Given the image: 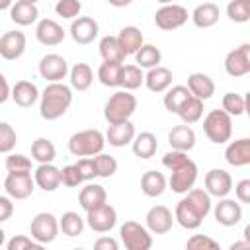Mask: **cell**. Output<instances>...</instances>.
<instances>
[{
    "instance_id": "obj_1",
    "label": "cell",
    "mask_w": 250,
    "mask_h": 250,
    "mask_svg": "<svg viewBox=\"0 0 250 250\" xmlns=\"http://www.w3.org/2000/svg\"><path fill=\"white\" fill-rule=\"evenodd\" d=\"M211 207H213L211 195L205 189L191 188L176 203L174 221H178V225L188 229V230H195V229L201 227L203 219L211 213Z\"/></svg>"
},
{
    "instance_id": "obj_2",
    "label": "cell",
    "mask_w": 250,
    "mask_h": 250,
    "mask_svg": "<svg viewBox=\"0 0 250 250\" xmlns=\"http://www.w3.org/2000/svg\"><path fill=\"white\" fill-rule=\"evenodd\" d=\"M162 166L168 168L170 180L168 186L174 193H186L188 189H191L197 182V164L188 156V152L182 150H168L162 156Z\"/></svg>"
},
{
    "instance_id": "obj_3",
    "label": "cell",
    "mask_w": 250,
    "mask_h": 250,
    "mask_svg": "<svg viewBox=\"0 0 250 250\" xmlns=\"http://www.w3.org/2000/svg\"><path fill=\"white\" fill-rule=\"evenodd\" d=\"M72 104V88L62 82H49L39 94V115L45 121H55L66 113Z\"/></svg>"
},
{
    "instance_id": "obj_4",
    "label": "cell",
    "mask_w": 250,
    "mask_h": 250,
    "mask_svg": "<svg viewBox=\"0 0 250 250\" xmlns=\"http://www.w3.org/2000/svg\"><path fill=\"white\" fill-rule=\"evenodd\" d=\"M135 109H137V98L129 90H117L107 98L104 105V117L109 125H113L131 119Z\"/></svg>"
},
{
    "instance_id": "obj_5",
    "label": "cell",
    "mask_w": 250,
    "mask_h": 250,
    "mask_svg": "<svg viewBox=\"0 0 250 250\" xmlns=\"http://www.w3.org/2000/svg\"><path fill=\"white\" fill-rule=\"evenodd\" d=\"M105 146V135L98 129H84L68 139V152L72 156H96Z\"/></svg>"
},
{
    "instance_id": "obj_6",
    "label": "cell",
    "mask_w": 250,
    "mask_h": 250,
    "mask_svg": "<svg viewBox=\"0 0 250 250\" xmlns=\"http://www.w3.org/2000/svg\"><path fill=\"white\" fill-rule=\"evenodd\" d=\"M203 133L215 145H225L232 137V117L225 109H211L203 117Z\"/></svg>"
},
{
    "instance_id": "obj_7",
    "label": "cell",
    "mask_w": 250,
    "mask_h": 250,
    "mask_svg": "<svg viewBox=\"0 0 250 250\" xmlns=\"http://www.w3.org/2000/svg\"><path fill=\"white\" fill-rule=\"evenodd\" d=\"M119 238L127 250H148L152 246V234L137 221H125L119 229Z\"/></svg>"
},
{
    "instance_id": "obj_8",
    "label": "cell",
    "mask_w": 250,
    "mask_h": 250,
    "mask_svg": "<svg viewBox=\"0 0 250 250\" xmlns=\"http://www.w3.org/2000/svg\"><path fill=\"white\" fill-rule=\"evenodd\" d=\"M29 232L39 244H49L59 236V219L49 211H41L31 219Z\"/></svg>"
},
{
    "instance_id": "obj_9",
    "label": "cell",
    "mask_w": 250,
    "mask_h": 250,
    "mask_svg": "<svg viewBox=\"0 0 250 250\" xmlns=\"http://www.w3.org/2000/svg\"><path fill=\"white\" fill-rule=\"evenodd\" d=\"M189 14L184 6L180 4H162L156 14H154V23L156 27H160L162 31H172V29H178L182 27L186 21H188Z\"/></svg>"
},
{
    "instance_id": "obj_10",
    "label": "cell",
    "mask_w": 250,
    "mask_h": 250,
    "mask_svg": "<svg viewBox=\"0 0 250 250\" xmlns=\"http://www.w3.org/2000/svg\"><path fill=\"white\" fill-rule=\"evenodd\" d=\"M4 189L12 199H27L35 189V180L31 172H8Z\"/></svg>"
},
{
    "instance_id": "obj_11",
    "label": "cell",
    "mask_w": 250,
    "mask_h": 250,
    "mask_svg": "<svg viewBox=\"0 0 250 250\" xmlns=\"http://www.w3.org/2000/svg\"><path fill=\"white\" fill-rule=\"evenodd\" d=\"M84 221L94 232H109L117 223V211L109 203H104L100 207H94V209L86 211Z\"/></svg>"
},
{
    "instance_id": "obj_12",
    "label": "cell",
    "mask_w": 250,
    "mask_h": 250,
    "mask_svg": "<svg viewBox=\"0 0 250 250\" xmlns=\"http://www.w3.org/2000/svg\"><path fill=\"white\" fill-rule=\"evenodd\" d=\"M225 70L232 78H240V76H246L250 72V45L248 43H242L240 47L227 53Z\"/></svg>"
},
{
    "instance_id": "obj_13",
    "label": "cell",
    "mask_w": 250,
    "mask_h": 250,
    "mask_svg": "<svg viewBox=\"0 0 250 250\" xmlns=\"http://www.w3.org/2000/svg\"><path fill=\"white\" fill-rule=\"evenodd\" d=\"M68 70H70L68 62L62 55L49 53V55L41 57V61H39V74L47 82H61L62 78H66Z\"/></svg>"
},
{
    "instance_id": "obj_14",
    "label": "cell",
    "mask_w": 250,
    "mask_h": 250,
    "mask_svg": "<svg viewBox=\"0 0 250 250\" xmlns=\"http://www.w3.org/2000/svg\"><path fill=\"white\" fill-rule=\"evenodd\" d=\"M213 209V215H215V221L223 227H234L240 223L242 219V205L236 201V199H230V197H219V203Z\"/></svg>"
},
{
    "instance_id": "obj_15",
    "label": "cell",
    "mask_w": 250,
    "mask_h": 250,
    "mask_svg": "<svg viewBox=\"0 0 250 250\" xmlns=\"http://www.w3.org/2000/svg\"><path fill=\"white\" fill-rule=\"evenodd\" d=\"M145 223L150 234H166L174 225V215L166 205H154L146 211Z\"/></svg>"
},
{
    "instance_id": "obj_16",
    "label": "cell",
    "mask_w": 250,
    "mask_h": 250,
    "mask_svg": "<svg viewBox=\"0 0 250 250\" xmlns=\"http://www.w3.org/2000/svg\"><path fill=\"white\" fill-rule=\"evenodd\" d=\"M100 33V27H98V21L90 16H78L72 20L70 23V37L74 43L78 45H88L92 43Z\"/></svg>"
},
{
    "instance_id": "obj_17",
    "label": "cell",
    "mask_w": 250,
    "mask_h": 250,
    "mask_svg": "<svg viewBox=\"0 0 250 250\" xmlns=\"http://www.w3.org/2000/svg\"><path fill=\"white\" fill-rule=\"evenodd\" d=\"M25 45H27V39L23 31H18V29L6 31L0 37V57L6 61H16L25 53Z\"/></svg>"
},
{
    "instance_id": "obj_18",
    "label": "cell",
    "mask_w": 250,
    "mask_h": 250,
    "mask_svg": "<svg viewBox=\"0 0 250 250\" xmlns=\"http://www.w3.org/2000/svg\"><path fill=\"white\" fill-rule=\"evenodd\" d=\"M232 189V178L223 168H213L205 174V191L211 197H225Z\"/></svg>"
},
{
    "instance_id": "obj_19",
    "label": "cell",
    "mask_w": 250,
    "mask_h": 250,
    "mask_svg": "<svg viewBox=\"0 0 250 250\" xmlns=\"http://www.w3.org/2000/svg\"><path fill=\"white\" fill-rule=\"evenodd\" d=\"M35 37L41 45H47V47H55L59 43H62L64 39V29L62 25H59L55 20L51 18H43L39 20L37 27H35Z\"/></svg>"
},
{
    "instance_id": "obj_20",
    "label": "cell",
    "mask_w": 250,
    "mask_h": 250,
    "mask_svg": "<svg viewBox=\"0 0 250 250\" xmlns=\"http://www.w3.org/2000/svg\"><path fill=\"white\" fill-rule=\"evenodd\" d=\"M225 160L234 168L248 166L250 164V139L242 137V139L230 141L225 148Z\"/></svg>"
},
{
    "instance_id": "obj_21",
    "label": "cell",
    "mask_w": 250,
    "mask_h": 250,
    "mask_svg": "<svg viewBox=\"0 0 250 250\" xmlns=\"http://www.w3.org/2000/svg\"><path fill=\"white\" fill-rule=\"evenodd\" d=\"M33 180H35V186L41 188L43 191H55L61 186V170L53 162L39 164L33 172Z\"/></svg>"
},
{
    "instance_id": "obj_22",
    "label": "cell",
    "mask_w": 250,
    "mask_h": 250,
    "mask_svg": "<svg viewBox=\"0 0 250 250\" xmlns=\"http://www.w3.org/2000/svg\"><path fill=\"white\" fill-rule=\"evenodd\" d=\"M135 125L131 123V119L127 121H121V123H113L107 127V133H105V143H109L111 146H127L131 145L133 137H135Z\"/></svg>"
},
{
    "instance_id": "obj_23",
    "label": "cell",
    "mask_w": 250,
    "mask_h": 250,
    "mask_svg": "<svg viewBox=\"0 0 250 250\" xmlns=\"http://www.w3.org/2000/svg\"><path fill=\"white\" fill-rule=\"evenodd\" d=\"M172 70L158 64V66H152L146 70L145 74V86L154 92V94H160V92H166L170 86H172Z\"/></svg>"
},
{
    "instance_id": "obj_24",
    "label": "cell",
    "mask_w": 250,
    "mask_h": 250,
    "mask_svg": "<svg viewBox=\"0 0 250 250\" xmlns=\"http://www.w3.org/2000/svg\"><path fill=\"white\" fill-rule=\"evenodd\" d=\"M168 143L174 150H182V152H189L195 146V131L184 123V125H176L170 129L168 133Z\"/></svg>"
},
{
    "instance_id": "obj_25",
    "label": "cell",
    "mask_w": 250,
    "mask_h": 250,
    "mask_svg": "<svg viewBox=\"0 0 250 250\" xmlns=\"http://www.w3.org/2000/svg\"><path fill=\"white\" fill-rule=\"evenodd\" d=\"M188 90H189L191 96H195V98H199V100L205 102V100L213 98V94H215V82L205 72H191L188 76Z\"/></svg>"
},
{
    "instance_id": "obj_26",
    "label": "cell",
    "mask_w": 250,
    "mask_h": 250,
    "mask_svg": "<svg viewBox=\"0 0 250 250\" xmlns=\"http://www.w3.org/2000/svg\"><path fill=\"white\" fill-rule=\"evenodd\" d=\"M10 98L16 102V105L20 107H31L37 100H39V90L31 80H18L12 86Z\"/></svg>"
},
{
    "instance_id": "obj_27",
    "label": "cell",
    "mask_w": 250,
    "mask_h": 250,
    "mask_svg": "<svg viewBox=\"0 0 250 250\" xmlns=\"http://www.w3.org/2000/svg\"><path fill=\"white\" fill-rule=\"evenodd\" d=\"M78 203L84 211H90L94 207H100L107 203V191L100 184H86L78 193Z\"/></svg>"
},
{
    "instance_id": "obj_28",
    "label": "cell",
    "mask_w": 250,
    "mask_h": 250,
    "mask_svg": "<svg viewBox=\"0 0 250 250\" xmlns=\"http://www.w3.org/2000/svg\"><path fill=\"white\" fill-rule=\"evenodd\" d=\"M219 16H221L219 6L213 4V2H203V4L195 6V10L189 14L193 25H195V27H201V29L213 27V25L219 21Z\"/></svg>"
},
{
    "instance_id": "obj_29",
    "label": "cell",
    "mask_w": 250,
    "mask_h": 250,
    "mask_svg": "<svg viewBox=\"0 0 250 250\" xmlns=\"http://www.w3.org/2000/svg\"><path fill=\"white\" fill-rule=\"evenodd\" d=\"M131 146H133V154L135 156L146 160V158H152L156 154V150H158V139L150 131H141L139 135L133 137Z\"/></svg>"
},
{
    "instance_id": "obj_30",
    "label": "cell",
    "mask_w": 250,
    "mask_h": 250,
    "mask_svg": "<svg viewBox=\"0 0 250 250\" xmlns=\"http://www.w3.org/2000/svg\"><path fill=\"white\" fill-rule=\"evenodd\" d=\"M166 188H168V180L158 170H146L141 176V191L146 197H158L164 193Z\"/></svg>"
},
{
    "instance_id": "obj_31",
    "label": "cell",
    "mask_w": 250,
    "mask_h": 250,
    "mask_svg": "<svg viewBox=\"0 0 250 250\" xmlns=\"http://www.w3.org/2000/svg\"><path fill=\"white\" fill-rule=\"evenodd\" d=\"M100 55L105 62H123L127 57L117 35H104L100 39Z\"/></svg>"
},
{
    "instance_id": "obj_32",
    "label": "cell",
    "mask_w": 250,
    "mask_h": 250,
    "mask_svg": "<svg viewBox=\"0 0 250 250\" xmlns=\"http://www.w3.org/2000/svg\"><path fill=\"white\" fill-rule=\"evenodd\" d=\"M68 78H70V88H74L78 92H84L94 82V70L88 62H76L68 70Z\"/></svg>"
},
{
    "instance_id": "obj_33",
    "label": "cell",
    "mask_w": 250,
    "mask_h": 250,
    "mask_svg": "<svg viewBox=\"0 0 250 250\" xmlns=\"http://www.w3.org/2000/svg\"><path fill=\"white\" fill-rule=\"evenodd\" d=\"M117 39H119V43H121V47H123V51L127 55H135L143 47V43H145V37H143L141 29L137 25L121 27V31L117 33Z\"/></svg>"
},
{
    "instance_id": "obj_34",
    "label": "cell",
    "mask_w": 250,
    "mask_h": 250,
    "mask_svg": "<svg viewBox=\"0 0 250 250\" xmlns=\"http://www.w3.org/2000/svg\"><path fill=\"white\" fill-rule=\"evenodd\" d=\"M10 18L18 25H31L39 18V10L35 4H25V2H16L10 8Z\"/></svg>"
},
{
    "instance_id": "obj_35",
    "label": "cell",
    "mask_w": 250,
    "mask_h": 250,
    "mask_svg": "<svg viewBox=\"0 0 250 250\" xmlns=\"http://www.w3.org/2000/svg\"><path fill=\"white\" fill-rule=\"evenodd\" d=\"M176 115H178L184 123H188V125L197 123V121L201 119V115H203V100H199V98H195V96H189V98L180 105V109H178Z\"/></svg>"
},
{
    "instance_id": "obj_36",
    "label": "cell",
    "mask_w": 250,
    "mask_h": 250,
    "mask_svg": "<svg viewBox=\"0 0 250 250\" xmlns=\"http://www.w3.org/2000/svg\"><path fill=\"white\" fill-rule=\"evenodd\" d=\"M31 158L37 162V164H47V162H53L57 158V148L55 145L45 139V137H39L31 143Z\"/></svg>"
},
{
    "instance_id": "obj_37",
    "label": "cell",
    "mask_w": 250,
    "mask_h": 250,
    "mask_svg": "<svg viewBox=\"0 0 250 250\" xmlns=\"http://www.w3.org/2000/svg\"><path fill=\"white\" fill-rule=\"evenodd\" d=\"M162 61V53L158 47L150 45V43H143V47L135 53V64L141 66V68H152V66H158Z\"/></svg>"
},
{
    "instance_id": "obj_38",
    "label": "cell",
    "mask_w": 250,
    "mask_h": 250,
    "mask_svg": "<svg viewBox=\"0 0 250 250\" xmlns=\"http://www.w3.org/2000/svg\"><path fill=\"white\" fill-rule=\"evenodd\" d=\"M121 66L123 62H102L98 68V80L107 88H119L121 84Z\"/></svg>"
},
{
    "instance_id": "obj_39",
    "label": "cell",
    "mask_w": 250,
    "mask_h": 250,
    "mask_svg": "<svg viewBox=\"0 0 250 250\" xmlns=\"http://www.w3.org/2000/svg\"><path fill=\"white\" fill-rule=\"evenodd\" d=\"M143 84H145V72L141 66H137V64H123L121 66V84L119 86L123 90L133 92V90L141 88Z\"/></svg>"
},
{
    "instance_id": "obj_40",
    "label": "cell",
    "mask_w": 250,
    "mask_h": 250,
    "mask_svg": "<svg viewBox=\"0 0 250 250\" xmlns=\"http://www.w3.org/2000/svg\"><path fill=\"white\" fill-rule=\"evenodd\" d=\"M84 225H86V221H84L76 211H66V213H62V217L59 219V230H61L64 236H70V238L82 234Z\"/></svg>"
},
{
    "instance_id": "obj_41",
    "label": "cell",
    "mask_w": 250,
    "mask_h": 250,
    "mask_svg": "<svg viewBox=\"0 0 250 250\" xmlns=\"http://www.w3.org/2000/svg\"><path fill=\"white\" fill-rule=\"evenodd\" d=\"M189 96H191V94H189L188 86H184V84H176V86H170V88L166 90L162 102H164V107H166L170 113H178L180 105H182Z\"/></svg>"
},
{
    "instance_id": "obj_42",
    "label": "cell",
    "mask_w": 250,
    "mask_h": 250,
    "mask_svg": "<svg viewBox=\"0 0 250 250\" xmlns=\"http://www.w3.org/2000/svg\"><path fill=\"white\" fill-rule=\"evenodd\" d=\"M227 16L234 23H246L250 20V0H230L227 4Z\"/></svg>"
},
{
    "instance_id": "obj_43",
    "label": "cell",
    "mask_w": 250,
    "mask_h": 250,
    "mask_svg": "<svg viewBox=\"0 0 250 250\" xmlns=\"http://www.w3.org/2000/svg\"><path fill=\"white\" fill-rule=\"evenodd\" d=\"M223 109L230 117H238L246 111V98L242 94H236V92H227L223 96Z\"/></svg>"
},
{
    "instance_id": "obj_44",
    "label": "cell",
    "mask_w": 250,
    "mask_h": 250,
    "mask_svg": "<svg viewBox=\"0 0 250 250\" xmlns=\"http://www.w3.org/2000/svg\"><path fill=\"white\" fill-rule=\"evenodd\" d=\"M96 168H98V178H111L117 172V160L111 154H105L104 150L94 156Z\"/></svg>"
},
{
    "instance_id": "obj_45",
    "label": "cell",
    "mask_w": 250,
    "mask_h": 250,
    "mask_svg": "<svg viewBox=\"0 0 250 250\" xmlns=\"http://www.w3.org/2000/svg\"><path fill=\"white\" fill-rule=\"evenodd\" d=\"M16 143H18L16 129L10 123L0 121V152H4V154L12 152L14 146H16Z\"/></svg>"
},
{
    "instance_id": "obj_46",
    "label": "cell",
    "mask_w": 250,
    "mask_h": 250,
    "mask_svg": "<svg viewBox=\"0 0 250 250\" xmlns=\"http://www.w3.org/2000/svg\"><path fill=\"white\" fill-rule=\"evenodd\" d=\"M82 10V2L80 0H57L55 4V12L57 16L64 18V20H74L80 16Z\"/></svg>"
},
{
    "instance_id": "obj_47",
    "label": "cell",
    "mask_w": 250,
    "mask_h": 250,
    "mask_svg": "<svg viewBox=\"0 0 250 250\" xmlns=\"http://www.w3.org/2000/svg\"><path fill=\"white\" fill-rule=\"evenodd\" d=\"M4 166L8 172H31V160L20 152H8Z\"/></svg>"
},
{
    "instance_id": "obj_48",
    "label": "cell",
    "mask_w": 250,
    "mask_h": 250,
    "mask_svg": "<svg viewBox=\"0 0 250 250\" xmlns=\"http://www.w3.org/2000/svg\"><path fill=\"white\" fill-rule=\"evenodd\" d=\"M6 248H8V250H41L43 244H39V242L33 240L31 236L16 234V236H12V238L6 242Z\"/></svg>"
},
{
    "instance_id": "obj_49",
    "label": "cell",
    "mask_w": 250,
    "mask_h": 250,
    "mask_svg": "<svg viewBox=\"0 0 250 250\" xmlns=\"http://www.w3.org/2000/svg\"><path fill=\"white\" fill-rule=\"evenodd\" d=\"M186 248H189V250H219V242L207 234H193L191 238H188Z\"/></svg>"
},
{
    "instance_id": "obj_50",
    "label": "cell",
    "mask_w": 250,
    "mask_h": 250,
    "mask_svg": "<svg viewBox=\"0 0 250 250\" xmlns=\"http://www.w3.org/2000/svg\"><path fill=\"white\" fill-rule=\"evenodd\" d=\"M76 168H78V172H80V176H82L84 182H90V180L98 178V168H96L94 156H82V158H78Z\"/></svg>"
},
{
    "instance_id": "obj_51",
    "label": "cell",
    "mask_w": 250,
    "mask_h": 250,
    "mask_svg": "<svg viewBox=\"0 0 250 250\" xmlns=\"http://www.w3.org/2000/svg\"><path fill=\"white\" fill-rule=\"evenodd\" d=\"M82 182L84 180H82L76 164H68V166H64L61 170V184L62 186H66V188H78Z\"/></svg>"
},
{
    "instance_id": "obj_52",
    "label": "cell",
    "mask_w": 250,
    "mask_h": 250,
    "mask_svg": "<svg viewBox=\"0 0 250 250\" xmlns=\"http://www.w3.org/2000/svg\"><path fill=\"white\" fill-rule=\"evenodd\" d=\"M234 195L238 203H250V180H240L234 186Z\"/></svg>"
},
{
    "instance_id": "obj_53",
    "label": "cell",
    "mask_w": 250,
    "mask_h": 250,
    "mask_svg": "<svg viewBox=\"0 0 250 250\" xmlns=\"http://www.w3.org/2000/svg\"><path fill=\"white\" fill-rule=\"evenodd\" d=\"M14 215V203L10 195H0V223H6Z\"/></svg>"
},
{
    "instance_id": "obj_54",
    "label": "cell",
    "mask_w": 250,
    "mask_h": 250,
    "mask_svg": "<svg viewBox=\"0 0 250 250\" xmlns=\"http://www.w3.org/2000/svg\"><path fill=\"white\" fill-rule=\"evenodd\" d=\"M94 248L96 250H117L119 248V242L111 236H100L96 242H94Z\"/></svg>"
},
{
    "instance_id": "obj_55",
    "label": "cell",
    "mask_w": 250,
    "mask_h": 250,
    "mask_svg": "<svg viewBox=\"0 0 250 250\" xmlns=\"http://www.w3.org/2000/svg\"><path fill=\"white\" fill-rule=\"evenodd\" d=\"M10 92H12L10 84H8L6 76L0 72V104H6V102L10 100Z\"/></svg>"
},
{
    "instance_id": "obj_56",
    "label": "cell",
    "mask_w": 250,
    "mask_h": 250,
    "mask_svg": "<svg viewBox=\"0 0 250 250\" xmlns=\"http://www.w3.org/2000/svg\"><path fill=\"white\" fill-rule=\"evenodd\" d=\"M109 2V6H113V8H125V6H129L133 0H107Z\"/></svg>"
},
{
    "instance_id": "obj_57",
    "label": "cell",
    "mask_w": 250,
    "mask_h": 250,
    "mask_svg": "<svg viewBox=\"0 0 250 250\" xmlns=\"http://www.w3.org/2000/svg\"><path fill=\"white\" fill-rule=\"evenodd\" d=\"M234 248H250V240H244V242H232L230 244V250Z\"/></svg>"
},
{
    "instance_id": "obj_58",
    "label": "cell",
    "mask_w": 250,
    "mask_h": 250,
    "mask_svg": "<svg viewBox=\"0 0 250 250\" xmlns=\"http://www.w3.org/2000/svg\"><path fill=\"white\" fill-rule=\"evenodd\" d=\"M14 0H0V10H10Z\"/></svg>"
},
{
    "instance_id": "obj_59",
    "label": "cell",
    "mask_w": 250,
    "mask_h": 250,
    "mask_svg": "<svg viewBox=\"0 0 250 250\" xmlns=\"http://www.w3.org/2000/svg\"><path fill=\"white\" fill-rule=\"evenodd\" d=\"M6 244V232H4V229L0 227V246H4Z\"/></svg>"
},
{
    "instance_id": "obj_60",
    "label": "cell",
    "mask_w": 250,
    "mask_h": 250,
    "mask_svg": "<svg viewBox=\"0 0 250 250\" xmlns=\"http://www.w3.org/2000/svg\"><path fill=\"white\" fill-rule=\"evenodd\" d=\"M18 2H25V4H37L39 0H18Z\"/></svg>"
},
{
    "instance_id": "obj_61",
    "label": "cell",
    "mask_w": 250,
    "mask_h": 250,
    "mask_svg": "<svg viewBox=\"0 0 250 250\" xmlns=\"http://www.w3.org/2000/svg\"><path fill=\"white\" fill-rule=\"evenodd\" d=\"M156 2H160V4H172L174 0H156Z\"/></svg>"
}]
</instances>
